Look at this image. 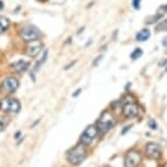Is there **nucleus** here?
Here are the masks:
<instances>
[{"label": "nucleus", "instance_id": "4468645a", "mask_svg": "<svg viewBox=\"0 0 167 167\" xmlns=\"http://www.w3.org/2000/svg\"><path fill=\"white\" fill-rule=\"evenodd\" d=\"M10 25V21L9 19L6 18V17H2L0 15V33H4L6 32Z\"/></svg>", "mask_w": 167, "mask_h": 167}, {"label": "nucleus", "instance_id": "cd10ccee", "mask_svg": "<svg viewBox=\"0 0 167 167\" xmlns=\"http://www.w3.org/2000/svg\"><path fill=\"white\" fill-rule=\"evenodd\" d=\"M165 11H166V13H167V4L165 6Z\"/></svg>", "mask_w": 167, "mask_h": 167}, {"label": "nucleus", "instance_id": "412c9836", "mask_svg": "<svg viewBox=\"0 0 167 167\" xmlns=\"http://www.w3.org/2000/svg\"><path fill=\"white\" fill-rule=\"evenodd\" d=\"M132 128V124H129V126H125L123 129H122V131H121V134H125L130 129Z\"/></svg>", "mask_w": 167, "mask_h": 167}, {"label": "nucleus", "instance_id": "c85d7f7f", "mask_svg": "<svg viewBox=\"0 0 167 167\" xmlns=\"http://www.w3.org/2000/svg\"><path fill=\"white\" fill-rule=\"evenodd\" d=\"M166 72H167V69H166Z\"/></svg>", "mask_w": 167, "mask_h": 167}, {"label": "nucleus", "instance_id": "423d86ee", "mask_svg": "<svg viewBox=\"0 0 167 167\" xmlns=\"http://www.w3.org/2000/svg\"><path fill=\"white\" fill-rule=\"evenodd\" d=\"M98 133V129H97L96 126H92V124L88 126L80 135V143H83L84 145H89L96 139Z\"/></svg>", "mask_w": 167, "mask_h": 167}, {"label": "nucleus", "instance_id": "aec40b11", "mask_svg": "<svg viewBox=\"0 0 167 167\" xmlns=\"http://www.w3.org/2000/svg\"><path fill=\"white\" fill-rule=\"evenodd\" d=\"M100 60H102V55H101V56H98V57H97L94 61H92V66H94V67H97Z\"/></svg>", "mask_w": 167, "mask_h": 167}, {"label": "nucleus", "instance_id": "f3484780", "mask_svg": "<svg viewBox=\"0 0 167 167\" xmlns=\"http://www.w3.org/2000/svg\"><path fill=\"white\" fill-rule=\"evenodd\" d=\"M8 122H9V120H8L7 118L0 117V132L4 131V129H6V127L8 126Z\"/></svg>", "mask_w": 167, "mask_h": 167}, {"label": "nucleus", "instance_id": "2eb2a0df", "mask_svg": "<svg viewBox=\"0 0 167 167\" xmlns=\"http://www.w3.org/2000/svg\"><path fill=\"white\" fill-rule=\"evenodd\" d=\"M142 56H143V50H142L141 48H135V49L132 51V53H131V59H132V60H136L138 58H141Z\"/></svg>", "mask_w": 167, "mask_h": 167}, {"label": "nucleus", "instance_id": "9b49d317", "mask_svg": "<svg viewBox=\"0 0 167 167\" xmlns=\"http://www.w3.org/2000/svg\"><path fill=\"white\" fill-rule=\"evenodd\" d=\"M10 68L15 72H24L29 68V62L24 60H18L10 64Z\"/></svg>", "mask_w": 167, "mask_h": 167}, {"label": "nucleus", "instance_id": "39448f33", "mask_svg": "<svg viewBox=\"0 0 167 167\" xmlns=\"http://www.w3.org/2000/svg\"><path fill=\"white\" fill-rule=\"evenodd\" d=\"M142 157L138 150L132 149L125 154L124 157V167H138L141 164Z\"/></svg>", "mask_w": 167, "mask_h": 167}, {"label": "nucleus", "instance_id": "f8f14e48", "mask_svg": "<svg viewBox=\"0 0 167 167\" xmlns=\"http://www.w3.org/2000/svg\"><path fill=\"white\" fill-rule=\"evenodd\" d=\"M149 36H151V32H149V30L143 29V30H141L138 34H136L135 38H136L138 42H145V40H147V39L149 38Z\"/></svg>", "mask_w": 167, "mask_h": 167}, {"label": "nucleus", "instance_id": "4be33fe9", "mask_svg": "<svg viewBox=\"0 0 167 167\" xmlns=\"http://www.w3.org/2000/svg\"><path fill=\"white\" fill-rule=\"evenodd\" d=\"M166 64H167V58L162 59V60L158 62V66H160V67H163V66H166Z\"/></svg>", "mask_w": 167, "mask_h": 167}, {"label": "nucleus", "instance_id": "7ed1b4c3", "mask_svg": "<svg viewBox=\"0 0 167 167\" xmlns=\"http://www.w3.org/2000/svg\"><path fill=\"white\" fill-rule=\"evenodd\" d=\"M87 155V150H86V145H84L83 143L77 144L76 146H74L67 152V160L72 165H79Z\"/></svg>", "mask_w": 167, "mask_h": 167}, {"label": "nucleus", "instance_id": "a211bd4d", "mask_svg": "<svg viewBox=\"0 0 167 167\" xmlns=\"http://www.w3.org/2000/svg\"><path fill=\"white\" fill-rule=\"evenodd\" d=\"M147 126L149 127V129L152 130H156L157 129V122L154 119H149V122H147Z\"/></svg>", "mask_w": 167, "mask_h": 167}, {"label": "nucleus", "instance_id": "20e7f679", "mask_svg": "<svg viewBox=\"0 0 167 167\" xmlns=\"http://www.w3.org/2000/svg\"><path fill=\"white\" fill-rule=\"evenodd\" d=\"M20 35H21L22 39H23L24 42L30 43V42H33V40H37V39L40 38L41 32L37 26L28 24V25H24L21 29Z\"/></svg>", "mask_w": 167, "mask_h": 167}, {"label": "nucleus", "instance_id": "9d476101", "mask_svg": "<svg viewBox=\"0 0 167 167\" xmlns=\"http://www.w3.org/2000/svg\"><path fill=\"white\" fill-rule=\"evenodd\" d=\"M41 47H42V44L39 42V39L30 42V45L26 48V53L30 57H37L41 51Z\"/></svg>", "mask_w": 167, "mask_h": 167}, {"label": "nucleus", "instance_id": "b1692460", "mask_svg": "<svg viewBox=\"0 0 167 167\" xmlns=\"http://www.w3.org/2000/svg\"><path fill=\"white\" fill-rule=\"evenodd\" d=\"M162 45H163V46H166L167 47V37H165V38L162 40Z\"/></svg>", "mask_w": 167, "mask_h": 167}, {"label": "nucleus", "instance_id": "5701e85b", "mask_svg": "<svg viewBox=\"0 0 167 167\" xmlns=\"http://www.w3.org/2000/svg\"><path fill=\"white\" fill-rule=\"evenodd\" d=\"M80 92H81V89H78V90L76 91V92H75V93L73 94V97H77V96H78V95L80 94Z\"/></svg>", "mask_w": 167, "mask_h": 167}, {"label": "nucleus", "instance_id": "1a4fd4ad", "mask_svg": "<svg viewBox=\"0 0 167 167\" xmlns=\"http://www.w3.org/2000/svg\"><path fill=\"white\" fill-rule=\"evenodd\" d=\"M19 87V81L13 77H7L1 83V91L7 94L15 93Z\"/></svg>", "mask_w": 167, "mask_h": 167}, {"label": "nucleus", "instance_id": "6ab92c4d", "mask_svg": "<svg viewBox=\"0 0 167 167\" xmlns=\"http://www.w3.org/2000/svg\"><path fill=\"white\" fill-rule=\"evenodd\" d=\"M132 6L135 10H138L141 8V0H132Z\"/></svg>", "mask_w": 167, "mask_h": 167}, {"label": "nucleus", "instance_id": "f257e3e1", "mask_svg": "<svg viewBox=\"0 0 167 167\" xmlns=\"http://www.w3.org/2000/svg\"><path fill=\"white\" fill-rule=\"evenodd\" d=\"M121 104L123 105V106H122V110H123V114L125 117L136 118L140 116V113H141L142 108L136 104L133 95L127 94V95L122 98Z\"/></svg>", "mask_w": 167, "mask_h": 167}, {"label": "nucleus", "instance_id": "f03ea898", "mask_svg": "<svg viewBox=\"0 0 167 167\" xmlns=\"http://www.w3.org/2000/svg\"><path fill=\"white\" fill-rule=\"evenodd\" d=\"M114 124H116V118L112 113L110 110H105L97 120L96 127L98 129L99 133L103 134V133H107L111 128H113Z\"/></svg>", "mask_w": 167, "mask_h": 167}, {"label": "nucleus", "instance_id": "393cba45", "mask_svg": "<svg viewBox=\"0 0 167 167\" xmlns=\"http://www.w3.org/2000/svg\"><path fill=\"white\" fill-rule=\"evenodd\" d=\"M76 64V61H73V62H70V64H69L67 67H65V69H69V68H72V67H73V64Z\"/></svg>", "mask_w": 167, "mask_h": 167}, {"label": "nucleus", "instance_id": "dca6fc26", "mask_svg": "<svg viewBox=\"0 0 167 167\" xmlns=\"http://www.w3.org/2000/svg\"><path fill=\"white\" fill-rule=\"evenodd\" d=\"M156 30L157 31H167V19L166 20H163V21H160L158 24L156 25Z\"/></svg>", "mask_w": 167, "mask_h": 167}, {"label": "nucleus", "instance_id": "ddd939ff", "mask_svg": "<svg viewBox=\"0 0 167 167\" xmlns=\"http://www.w3.org/2000/svg\"><path fill=\"white\" fill-rule=\"evenodd\" d=\"M47 55H48V50H44V53H43V55L41 56V58H40V60L37 61V64H35V66H34V68H33V72H37L39 69H40L41 67H42V64L46 61V59H47Z\"/></svg>", "mask_w": 167, "mask_h": 167}, {"label": "nucleus", "instance_id": "bb28decb", "mask_svg": "<svg viewBox=\"0 0 167 167\" xmlns=\"http://www.w3.org/2000/svg\"><path fill=\"white\" fill-rule=\"evenodd\" d=\"M101 167H110L109 165H103V166H101Z\"/></svg>", "mask_w": 167, "mask_h": 167}, {"label": "nucleus", "instance_id": "0eeeda50", "mask_svg": "<svg viewBox=\"0 0 167 167\" xmlns=\"http://www.w3.org/2000/svg\"><path fill=\"white\" fill-rule=\"evenodd\" d=\"M20 108L21 104L15 98H4L0 102V109L4 113H18Z\"/></svg>", "mask_w": 167, "mask_h": 167}, {"label": "nucleus", "instance_id": "6e6552de", "mask_svg": "<svg viewBox=\"0 0 167 167\" xmlns=\"http://www.w3.org/2000/svg\"><path fill=\"white\" fill-rule=\"evenodd\" d=\"M145 155L149 160H158L162 157V147L158 143L149 142L145 146Z\"/></svg>", "mask_w": 167, "mask_h": 167}, {"label": "nucleus", "instance_id": "a878e982", "mask_svg": "<svg viewBox=\"0 0 167 167\" xmlns=\"http://www.w3.org/2000/svg\"><path fill=\"white\" fill-rule=\"evenodd\" d=\"M20 137H21V131H18V132H17V133H15V139H19V138H20Z\"/></svg>", "mask_w": 167, "mask_h": 167}]
</instances>
